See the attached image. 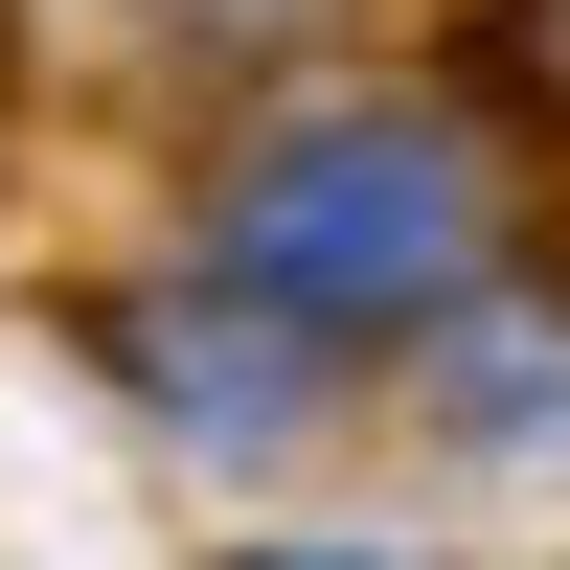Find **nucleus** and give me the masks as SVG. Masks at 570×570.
Wrapping results in <instances>:
<instances>
[{
  "instance_id": "nucleus-1",
  "label": "nucleus",
  "mask_w": 570,
  "mask_h": 570,
  "mask_svg": "<svg viewBox=\"0 0 570 570\" xmlns=\"http://www.w3.org/2000/svg\"><path fill=\"white\" fill-rule=\"evenodd\" d=\"M480 274V160L434 115H320L228 183V297L252 320H411Z\"/></svg>"
},
{
  "instance_id": "nucleus-2",
  "label": "nucleus",
  "mask_w": 570,
  "mask_h": 570,
  "mask_svg": "<svg viewBox=\"0 0 570 570\" xmlns=\"http://www.w3.org/2000/svg\"><path fill=\"white\" fill-rule=\"evenodd\" d=\"M525 69H548V91H570V0H525Z\"/></svg>"
},
{
  "instance_id": "nucleus-3",
  "label": "nucleus",
  "mask_w": 570,
  "mask_h": 570,
  "mask_svg": "<svg viewBox=\"0 0 570 570\" xmlns=\"http://www.w3.org/2000/svg\"><path fill=\"white\" fill-rule=\"evenodd\" d=\"M274 570H343V548H274Z\"/></svg>"
}]
</instances>
